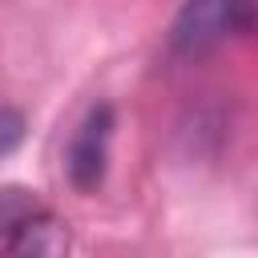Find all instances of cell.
Returning <instances> with one entry per match:
<instances>
[{"mask_svg":"<svg viewBox=\"0 0 258 258\" xmlns=\"http://www.w3.org/2000/svg\"><path fill=\"white\" fill-rule=\"evenodd\" d=\"M69 246H73L69 222H60L52 210H40V214H32L20 230L8 234L0 258H64Z\"/></svg>","mask_w":258,"mask_h":258,"instance_id":"cell-3","label":"cell"},{"mask_svg":"<svg viewBox=\"0 0 258 258\" xmlns=\"http://www.w3.org/2000/svg\"><path fill=\"white\" fill-rule=\"evenodd\" d=\"M44 206L36 202V194L32 189H24V185H0V234L8 238L12 230H20L32 214H40Z\"/></svg>","mask_w":258,"mask_h":258,"instance_id":"cell-4","label":"cell"},{"mask_svg":"<svg viewBox=\"0 0 258 258\" xmlns=\"http://www.w3.org/2000/svg\"><path fill=\"white\" fill-rule=\"evenodd\" d=\"M254 20H258V0H185V8L173 20L169 44L181 56H198L246 32Z\"/></svg>","mask_w":258,"mask_h":258,"instance_id":"cell-1","label":"cell"},{"mask_svg":"<svg viewBox=\"0 0 258 258\" xmlns=\"http://www.w3.org/2000/svg\"><path fill=\"white\" fill-rule=\"evenodd\" d=\"M109 141H113V105H93L85 113V121L73 129V141L64 149V173L73 181V189L93 194L105 181L109 169Z\"/></svg>","mask_w":258,"mask_h":258,"instance_id":"cell-2","label":"cell"},{"mask_svg":"<svg viewBox=\"0 0 258 258\" xmlns=\"http://www.w3.org/2000/svg\"><path fill=\"white\" fill-rule=\"evenodd\" d=\"M24 141V113L12 105H0V157H8Z\"/></svg>","mask_w":258,"mask_h":258,"instance_id":"cell-5","label":"cell"}]
</instances>
